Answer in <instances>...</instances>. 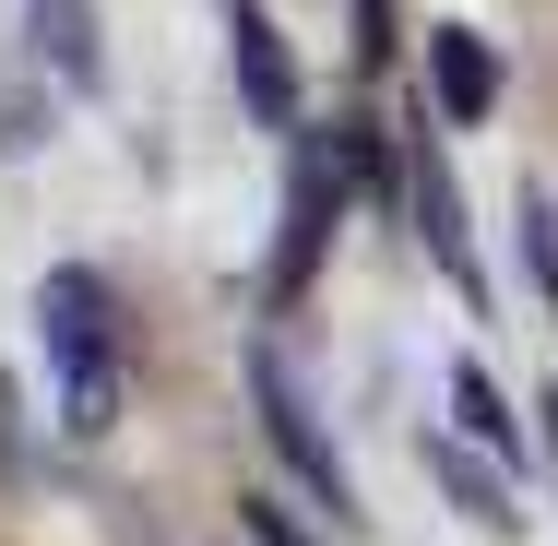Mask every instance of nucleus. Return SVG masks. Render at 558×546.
<instances>
[{"instance_id":"obj_1","label":"nucleus","mask_w":558,"mask_h":546,"mask_svg":"<svg viewBox=\"0 0 558 546\" xmlns=\"http://www.w3.org/2000/svg\"><path fill=\"white\" fill-rule=\"evenodd\" d=\"M36 344H48V392H60V428L108 439L119 428V298L96 262H60L36 286Z\"/></svg>"},{"instance_id":"obj_2","label":"nucleus","mask_w":558,"mask_h":546,"mask_svg":"<svg viewBox=\"0 0 558 546\" xmlns=\"http://www.w3.org/2000/svg\"><path fill=\"white\" fill-rule=\"evenodd\" d=\"M250 416H262V439H274V463L322 499V523H356V475H344L333 428H322V404H310V380L286 368V344H274V332L250 344Z\"/></svg>"},{"instance_id":"obj_3","label":"nucleus","mask_w":558,"mask_h":546,"mask_svg":"<svg viewBox=\"0 0 558 546\" xmlns=\"http://www.w3.org/2000/svg\"><path fill=\"white\" fill-rule=\"evenodd\" d=\"M404 215H416V238H428V262L451 274V298H463V310H487V274H475V226H463V191H451L440 131H428V119H404Z\"/></svg>"},{"instance_id":"obj_4","label":"nucleus","mask_w":558,"mask_h":546,"mask_svg":"<svg viewBox=\"0 0 558 546\" xmlns=\"http://www.w3.org/2000/svg\"><path fill=\"white\" fill-rule=\"evenodd\" d=\"M226 60H238V96L262 131H310V84H298V48L274 36L262 0H226Z\"/></svg>"},{"instance_id":"obj_5","label":"nucleus","mask_w":558,"mask_h":546,"mask_svg":"<svg viewBox=\"0 0 558 546\" xmlns=\"http://www.w3.org/2000/svg\"><path fill=\"white\" fill-rule=\"evenodd\" d=\"M428 108H440L451 131L499 119V48H487L475 24H428Z\"/></svg>"},{"instance_id":"obj_6","label":"nucleus","mask_w":558,"mask_h":546,"mask_svg":"<svg viewBox=\"0 0 558 546\" xmlns=\"http://www.w3.org/2000/svg\"><path fill=\"white\" fill-rule=\"evenodd\" d=\"M428 475L451 487V511L463 523H487V535H523V511H511V475H499V451H475V439H428Z\"/></svg>"},{"instance_id":"obj_7","label":"nucleus","mask_w":558,"mask_h":546,"mask_svg":"<svg viewBox=\"0 0 558 546\" xmlns=\"http://www.w3.org/2000/svg\"><path fill=\"white\" fill-rule=\"evenodd\" d=\"M24 12H36V60H60V84L96 96V72H108L96 60V0H24Z\"/></svg>"},{"instance_id":"obj_8","label":"nucleus","mask_w":558,"mask_h":546,"mask_svg":"<svg viewBox=\"0 0 558 546\" xmlns=\"http://www.w3.org/2000/svg\"><path fill=\"white\" fill-rule=\"evenodd\" d=\"M451 416H463V439H475V451H499V463H523V428H511V404H499V380H487L475 356L451 368Z\"/></svg>"},{"instance_id":"obj_9","label":"nucleus","mask_w":558,"mask_h":546,"mask_svg":"<svg viewBox=\"0 0 558 546\" xmlns=\"http://www.w3.org/2000/svg\"><path fill=\"white\" fill-rule=\"evenodd\" d=\"M523 274H535V298L558 321V203H547V179H523Z\"/></svg>"},{"instance_id":"obj_10","label":"nucleus","mask_w":558,"mask_h":546,"mask_svg":"<svg viewBox=\"0 0 558 546\" xmlns=\"http://www.w3.org/2000/svg\"><path fill=\"white\" fill-rule=\"evenodd\" d=\"M344 12H356V72H380V60L404 48V36H392V0H344Z\"/></svg>"},{"instance_id":"obj_11","label":"nucleus","mask_w":558,"mask_h":546,"mask_svg":"<svg viewBox=\"0 0 558 546\" xmlns=\"http://www.w3.org/2000/svg\"><path fill=\"white\" fill-rule=\"evenodd\" d=\"M238 535H250V546H310L286 511H274V499H238Z\"/></svg>"},{"instance_id":"obj_12","label":"nucleus","mask_w":558,"mask_h":546,"mask_svg":"<svg viewBox=\"0 0 558 546\" xmlns=\"http://www.w3.org/2000/svg\"><path fill=\"white\" fill-rule=\"evenodd\" d=\"M547 475H558V404H547Z\"/></svg>"}]
</instances>
